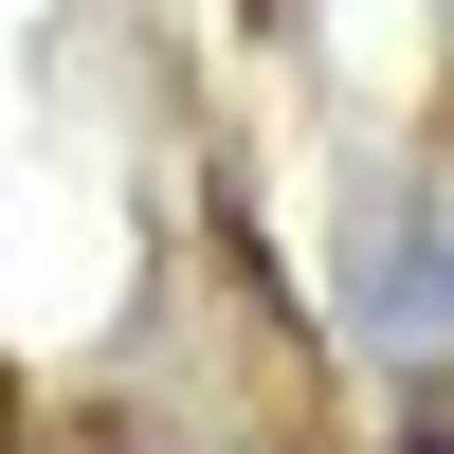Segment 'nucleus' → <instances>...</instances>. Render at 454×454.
Here are the masks:
<instances>
[{"instance_id": "1", "label": "nucleus", "mask_w": 454, "mask_h": 454, "mask_svg": "<svg viewBox=\"0 0 454 454\" xmlns=\"http://www.w3.org/2000/svg\"><path fill=\"white\" fill-rule=\"evenodd\" d=\"M346 327L419 382V364H454V237H436V200L419 182H382V200L346 218Z\"/></svg>"}, {"instance_id": "2", "label": "nucleus", "mask_w": 454, "mask_h": 454, "mask_svg": "<svg viewBox=\"0 0 454 454\" xmlns=\"http://www.w3.org/2000/svg\"><path fill=\"white\" fill-rule=\"evenodd\" d=\"M400 454H454V364H419V419H400Z\"/></svg>"}]
</instances>
